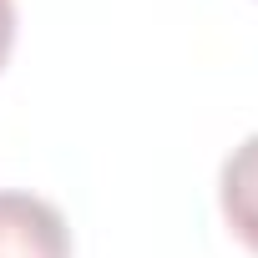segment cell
<instances>
[{"label": "cell", "instance_id": "6da1fadb", "mask_svg": "<svg viewBox=\"0 0 258 258\" xmlns=\"http://www.w3.org/2000/svg\"><path fill=\"white\" fill-rule=\"evenodd\" d=\"M0 258H71L61 208L21 187H0Z\"/></svg>", "mask_w": 258, "mask_h": 258}, {"label": "cell", "instance_id": "7a4b0ae2", "mask_svg": "<svg viewBox=\"0 0 258 258\" xmlns=\"http://www.w3.org/2000/svg\"><path fill=\"white\" fill-rule=\"evenodd\" d=\"M218 208L228 218V228L258 253V132L243 137L218 172Z\"/></svg>", "mask_w": 258, "mask_h": 258}, {"label": "cell", "instance_id": "3957f363", "mask_svg": "<svg viewBox=\"0 0 258 258\" xmlns=\"http://www.w3.org/2000/svg\"><path fill=\"white\" fill-rule=\"evenodd\" d=\"M11 46H16V0H0V71L11 61Z\"/></svg>", "mask_w": 258, "mask_h": 258}]
</instances>
